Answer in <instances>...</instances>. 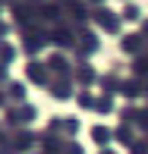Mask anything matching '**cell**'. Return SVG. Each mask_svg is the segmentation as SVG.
<instances>
[{
    "instance_id": "cell-1",
    "label": "cell",
    "mask_w": 148,
    "mask_h": 154,
    "mask_svg": "<svg viewBox=\"0 0 148 154\" xmlns=\"http://www.w3.org/2000/svg\"><path fill=\"white\" fill-rule=\"evenodd\" d=\"M95 138L104 145V142H107V129H95Z\"/></svg>"
}]
</instances>
